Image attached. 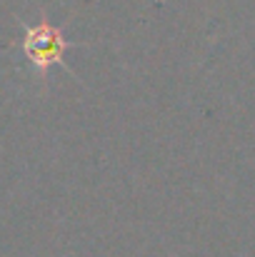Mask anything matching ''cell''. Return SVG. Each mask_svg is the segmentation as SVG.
I'll list each match as a JSON object with an SVG mask.
<instances>
[{
	"label": "cell",
	"mask_w": 255,
	"mask_h": 257,
	"mask_svg": "<svg viewBox=\"0 0 255 257\" xmlns=\"http://www.w3.org/2000/svg\"><path fill=\"white\" fill-rule=\"evenodd\" d=\"M18 23H20V30H23L20 50H23L28 65H30L43 80H48V73H50L53 65H60L65 73L73 75V70H70V65L65 63L63 55H65V50L78 48L80 43L68 40L65 33H63V28L53 25L45 13L40 15V23H35V25H30V23H25V20H18ZM73 78H78V75H73Z\"/></svg>",
	"instance_id": "1"
}]
</instances>
